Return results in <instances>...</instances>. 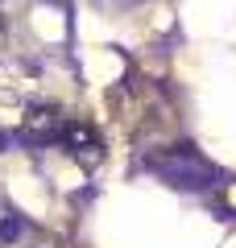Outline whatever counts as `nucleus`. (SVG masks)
<instances>
[{
    "label": "nucleus",
    "mask_w": 236,
    "mask_h": 248,
    "mask_svg": "<svg viewBox=\"0 0 236 248\" xmlns=\"http://www.w3.org/2000/svg\"><path fill=\"white\" fill-rule=\"evenodd\" d=\"M149 170H153L166 186H174V190H191V195L211 190V186L219 182V170L211 166L203 153H195V149H162V153L149 157Z\"/></svg>",
    "instance_id": "f257e3e1"
},
{
    "label": "nucleus",
    "mask_w": 236,
    "mask_h": 248,
    "mask_svg": "<svg viewBox=\"0 0 236 248\" xmlns=\"http://www.w3.org/2000/svg\"><path fill=\"white\" fill-rule=\"evenodd\" d=\"M21 232H25L21 215H9V219H0V244H13V240H21Z\"/></svg>",
    "instance_id": "f03ea898"
},
{
    "label": "nucleus",
    "mask_w": 236,
    "mask_h": 248,
    "mask_svg": "<svg viewBox=\"0 0 236 248\" xmlns=\"http://www.w3.org/2000/svg\"><path fill=\"white\" fill-rule=\"evenodd\" d=\"M9 149V133H4V128H0V153Z\"/></svg>",
    "instance_id": "7ed1b4c3"
}]
</instances>
